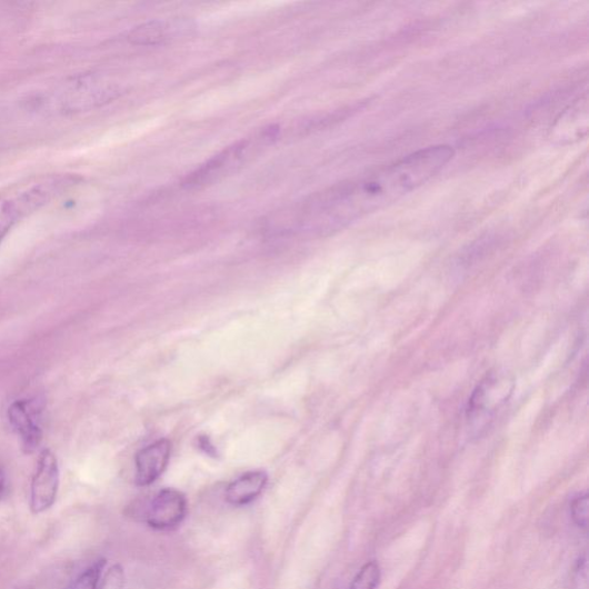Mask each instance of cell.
Returning a JSON list of instances; mask_svg holds the SVG:
<instances>
[{"label":"cell","instance_id":"cell-1","mask_svg":"<svg viewBox=\"0 0 589 589\" xmlns=\"http://www.w3.org/2000/svg\"><path fill=\"white\" fill-rule=\"evenodd\" d=\"M450 146L412 152L362 178L319 196L312 210L326 228H339L396 204L428 183L453 159Z\"/></svg>","mask_w":589,"mask_h":589},{"label":"cell","instance_id":"cell-2","mask_svg":"<svg viewBox=\"0 0 589 589\" xmlns=\"http://www.w3.org/2000/svg\"><path fill=\"white\" fill-rule=\"evenodd\" d=\"M82 181L79 174L30 178L0 191V244L23 219L39 212Z\"/></svg>","mask_w":589,"mask_h":589},{"label":"cell","instance_id":"cell-3","mask_svg":"<svg viewBox=\"0 0 589 589\" xmlns=\"http://www.w3.org/2000/svg\"><path fill=\"white\" fill-rule=\"evenodd\" d=\"M278 133L279 129L277 127H270L264 129L254 141L251 139L241 140L226 148L207 161L200 169L188 176L183 187L188 189L202 188L233 174L244 166L257 148L272 143L277 139Z\"/></svg>","mask_w":589,"mask_h":589},{"label":"cell","instance_id":"cell-4","mask_svg":"<svg viewBox=\"0 0 589 589\" xmlns=\"http://www.w3.org/2000/svg\"><path fill=\"white\" fill-rule=\"evenodd\" d=\"M60 472L57 457L46 449L39 458L34 477L30 485V511L41 515L53 507L57 500Z\"/></svg>","mask_w":589,"mask_h":589},{"label":"cell","instance_id":"cell-5","mask_svg":"<svg viewBox=\"0 0 589 589\" xmlns=\"http://www.w3.org/2000/svg\"><path fill=\"white\" fill-rule=\"evenodd\" d=\"M188 513L187 498L174 488H166L152 499L146 512V522L154 531L178 529Z\"/></svg>","mask_w":589,"mask_h":589},{"label":"cell","instance_id":"cell-6","mask_svg":"<svg viewBox=\"0 0 589 589\" xmlns=\"http://www.w3.org/2000/svg\"><path fill=\"white\" fill-rule=\"evenodd\" d=\"M39 418L40 408L32 401H16L9 409L10 422L26 453L34 452L41 445L43 432Z\"/></svg>","mask_w":589,"mask_h":589},{"label":"cell","instance_id":"cell-7","mask_svg":"<svg viewBox=\"0 0 589 589\" xmlns=\"http://www.w3.org/2000/svg\"><path fill=\"white\" fill-rule=\"evenodd\" d=\"M172 445L168 439H162L141 449L136 457L137 483L141 487L152 485L166 472Z\"/></svg>","mask_w":589,"mask_h":589},{"label":"cell","instance_id":"cell-8","mask_svg":"<svg viewBox=\"0 0 589 589\" xmlns=\"http://www.w3.org/2000/svg\"><path fill=\"white\" fill-rule=\"evenodd\" d=\"M269 476L264 471H250L226 488V501L233 507H244L256 501L268 485Z\"/></svg>","mask_w":589,"mask_h":589},{"label":"cell","instance_id":"cell-9","mask_svg":"<svg viewBox=\"0 0 589 589\" xmlns=\"http://www.w3.org/2000/svg\"><path fill=\"white\" fill-rule=\"evenodd\" d=\"M178 30L177 22L150 21L130 31L128 41L136 46H158L176 37Z\"/></svg>","mask_w":589,"mask_h":589},{"label":"cell","instance_id":"cell-10","mask_svg":"<svg viewBox=\"0 0 589 589\" xmlns=\"http://www.w3.org/2000/svg\"><path fill=\"white\" fill-rule=\"evenodd\" d=\"M107 567V560L101 559L86 569L67 589H98Z\"/></svg>","mask_w":589,"mask_h":589},{"label":"cell","instance_id":"cell-11","mask_svg":"<svg viewBox=\"0 0 589 589\" xmlns=\"http://www.w3.org/2000/svg\"><path fill=\"white\" fill-rule=\"evenodd\" d=\"M380 579V567L376 562H370L359 570L349 589H376Z\"/></svg>","mask_w":589,"mask_h":589},{"label":"cell","instance_id":"cell-12","mask_svg":"<svg viewBox=\"0 0 589 589\" xmlns=\"http://www.w3.org/2000/svg\"><path fill=\"white\" fill-rule=\"evenodd\" d=\"M571 515L573 521L581 529L588 528L589 522V499L588 496L576 498L571 503Z\"/></svg>","mask_w":589,"mask_h":589},{"label":"cell","instance_id":"cell-13","mask_svg":"<svg viewBox=\"0 0 589 589\" xmlns=\"http://www.w3.org/2000/svg\"><path fill=\"white\" fill-rule=\"evenodd\" d=\"M126 577L123 568L120 565H114L109 568L102 577L100 588L98 589H124Z\"/></svg>","mask_w":589,"mask_h":589},{"label":"cell","instance_id":"cell-14","mask_svg":"<svg viewBox=\"0 0 589 589\" xmlns=\"http://www.w3.org/2000/svg\"><path fill=\"white\" fill-rule=\"evenodd\" d=\"M9 492L8 478L2 468H0V501H2Z\"/></svg>","mask_w":589,"mask_h":589}]
</instances>
